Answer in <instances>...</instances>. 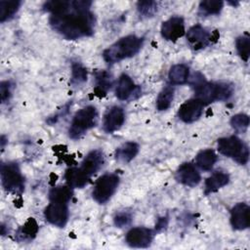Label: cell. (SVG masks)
Wrapping results in <instances>:
<instances>
[{
  "instance_id": "obj_34",
  "label": "cell",
  "mask_w": 250,
  "mask_h": 250,
  "mask_svg": "<svg viewBox=\"0 0 250 250\" xmlns=\"http://www.w3.org/2000/svg\"><path fill=\"white\" fill-rule=\"evenodd\" d=\"M131 221H132V215H131L129 212H125V211L118 212V213L114 216V219H113L114 225H115L117 228H124V227H127V226L130 225Z\"/></svg>"
},
{
  "instance_id": "obj_10",
  "label": "cell",
  "mask_w": 250,
  "mask_h": 250,
  "mask_svg": "<svg viewBox=\"0 0 250 250\" xmlns=\"http://www.w3.org/2000/svg\"><path fill=\"white\" fill-rule=\"evenodd\" d=\"M160 32L164 39L173 42L177 41L186 32L184 19L180 16H174L169 18L167 21L162 22Z\"/></svg>"
},
{
  "instance_id": "obj_29",
  "label": "cell",
  "mask_w": 250,
  "mask_h": 250,
  "mask_svg": "<svg viewBox=\"0 0 250 250\" xmlns=\"http://www.w3.org/2000/svg\"><path fill=\"white\" fill-rule=\"evenodd\" d=\"M87 81V69L77 62L71 64V77L69 84L72 86H79Z\"/></svg>"
},
{
  "instance_id": "obj_21",
  "label": "cell",
  "mask_w": 250,
  "mask_h": 250,
  "mask_svg": "<svg viewBox=\"0 0 250 250\" xmlns=\"http://www.w3.org/2000/svg\"><path fill=\"white\" fill-rule=\"evenodd\" d=\"M64 178L66 180L67 186H69L71 188H82L88 184L90 180L81 172L79 167L68 168L65 171Z\"/></svg>"
},
{
  "instance_id": "obj_3",
  "label": "cell",
  "mask_w": 250,
  "mask_h": 250,
  "mask_svg": "<svg viewBox=\"0 0 250 250\" xmlns=\"http://www.w3.org/2000/svg\"><path fill=\"white\" fill-rule=\"evenodd\" d=\"M143 43V37H139L134 34L124 36L106 48L103 52V58L107 64L119 62L138 54Z\"/></svg>"
},
{
  "instance_id": "obj_2",
  "label": "cell",
  "mask_w": 250,
  "mask_h": 250,
  "mask_svg": "<svg viewBox=\"0 0 250 250\" xmlns=\"http://www.w3.org/2000/svg\"><path fill=\"white\" fill-rule=\"evenodd\" d=\"M189 84L194 89L195 99L204 105L217 101L229 100L234 91V87L229 82H207L200 72H194Z\"/></svg>"
},
{
  "instance_id": "obj_5",
  "label": "cell",
  "mask_w": 250,
  "mask_h": 250,
  "mask_svg": "<svg viewBox=\"0 0 250 250\" xmlns=\"http://www.w3.org/2000/svg\"><path fill=\"white\" fill-rule=\"evenodd\" d=\"M218 150L221 154L232 158L240 165H245L248 162L249 148L237 136L220 138L218 140Z\"/></svg>"
},
{
  "instance_id": "obj_32",
  "label": "cell",
  "mask_w": 250,
  "mask_h": 250,
  "mask_svg": "<svg viewBox=\"0 0 250 250\" xmlns=\"http://www.w3.org/2000/svg\"><path fill=\"white\" fill-rule=\"evenodd\" d=\"M137 10L142 18H151L158 10V3L155 1H139L137 3Z\"/></svg>"
},
{
  "instance_id": "obj_28",
  "label": "cell",
  "mask_w": 250,
  "mask_h": 250,
  "mask_svg": "<svg viewBox=\"0 0 250 250\" xmlns=\"http://www.w3.org/2000/svg\"><path fill=\"white\" fill-rule=\"evenodd\" d=\"M72 197V188L69 186H59L54 187L49 191L50 201H62L67 202Z\"/></svg>"
},
{
  "instance_id": "obj_23",
  "label": "cell",
  "mask_w": 250,
  "mask_h": 250,
  "mask_svg": "<svg viewBox=\"0 0 250 250\" xmlns=\"http://www.w3.org/2000/svg\"><path fill=\"white\" fill-rule=\"evenodd\" d=\"M217 161V154L211 148H206L200 150L195 157L196 165L204 171H209L213 168Z\"/></svg>"
},
{
  "instance_id": "obj_24",
  "label": "cell",
  "mask_w": 250,
  "mask_h": 250,
  "mask_svg": "<svg viewBox=\"0 0 250 250\" xmlns=\"http://www.w3.org/2000/svg\"><path fill=\"white\" fill-rule=\"evenodd\" d=\"M21 6V1L12 0V1H0V21L4 22L11 20L15 14L19 11Z\"/></svg>"
},
{
  "instance_id": "obj_18",
  "label": "cell",
  "mask_w": 250,
  "mask_h": 250,
  "mask_svg": "<svg viewBox=\"0 0 250 250\" xmlns=\"http://www.w3.org/2000/svg\"><path fill=\"white\" fill-rule=\"evenodd\" d=\"M229 182V175L223 171H216L205 180L204 194L208 195L218 191Z\"/></svg>"
},
{
  "instance_id": "obj_15",
  "label": "cell",
  "mask_w": 250,
  "mask_h": 250,
  "mask_svg": "<svg viewBox=\"0 0 250 250\" xmlns=\"http://www.w3.org/2000/svg\"><path fill=\"white\" fill-rule=\"evenodd\" d=\"M104 163V152L101 149H94L85 156V158L81 162L79 169L85 176L91 179V177L94 174H96L100 169H102Z\"/></svg>"
},
{
  "instance_id": "obj_16",
  "label": "cell",
  "mask_w": 250,
  "mask_h": 250,
  "mask_svg": "<svg viewBox=\"0 0 250 250\" xmlns=\"http://www.w3.org/2000/svg\"><path fill=\"white\" fill-rule=\"evenodd\" d=\"M250 208L248 204L244 202L236 203L230 209V225L235 230H243L248 229L250 224L249 219Z\"/></svg>"
},
{
  "instance_id": "obj_6",
  "label": "cell",
  "mask_w": 250,
  "mask_h": 250,
  "mask_svg": "<svg viewBox=\"0 0 250 250\" xmlns=\"http://www.w3.org/2000/svg\"><path fill=\"white\" fill-rule=\"evenodd\" d=\"M1 184L3 188L12 194L21 195L24 189V178L16 162L1 164Z\"/></svg>"
},
{
  "instance_id": "obj_1",
  "label": "cell",
  "mask_w": 250,
  "mask_h": 250,
  "mask_svg": "<svg viewBox=\"0 0 250 250\" xmlns=\"http://www.w3.org/2000/svg\"><path fill=\"white\" fill-rule=\"evenodd\" d=\"M92 5L88 0L71 1L70 8L61 14L51 15V27L67 40H76L93 35L96 18L90 11Z\"/></svg>"
},
{
  "instance_id": "obj_27",
  "label": "cell",
  "mask_w": 250,
  "mask_h": 250,
  "mask_svg": "<svg viewBox=\"0 0 250 250\" xmlns=\"http://www.w3.org/2000/svg\"><path fill=\"white\" fill-rule=\"evenodd\" d=\"M224 7V2L221 0H204L199 3L198 11L202 16L218 15Z\"/></svg>"
},
{
  "instance_id": "obj_8",
  "label": "cell",
  "mask_w": 250,
  "mask_h": 250,
  "mask_svg": "<svg viewBox=\"0 0 250 250\" xmlns=\"http://www.w3.org/2000/svg\"><path fill=\"white\" fill-rule=\"evenodd\" d=\"M68 205L67 202L50 201L44 211L46 221L58 228H63L68 221Z\"/></svg>"
},
{
  "instance_id": "obj_26",
  "label": "cell",
  "mask_w": 250,
  "mask_h": 250,
  "mask_svg": "<svg viewBox=\"0 0 250 250\" xmlns=\"http://www.w3.org/2000/svg\"><path fill=\"white\" fill-rule=\"evenodd\" d=\"M174 91L172 85H167L160 91L156 100V107L158 110H166L171 106L174 100Z\"/></svg>"
},
{
  "instance_id": "obj_25",
  "label": "cell",
  "mask_w": 250,
  "mask_h": 250,
  "mask_svg": "<svg viewBox=\"0 0 250 250\" xmlns=\"http://www.w3.org/2000/svg\"><path fill=\"white\" fill-rule=\"evenodd\" d=\"M38 231V225L33 218H29L25 224L18 230L17 238L20 241L30 240L35 237Z\"/></svg>"
},
{
  "instance_id": "obj_22",
  "label": "cell",
  "mask_w": 250,
  "mask_h": 250,
  "mask_svg": "<svg viewBox=\"0 0 250 250\" xmlns=\"http://www.w3.org/2000/svg\"><path fill=\"white\" fill-rule=\"evenodd\" d=\"M189 77V69L188 66L184 63H177L171 66L168 78L171 84L173 85H181L188 81Z\"/></svg>"
},
{
  "instance_id": "obj_33",
  "label": "cell",
  "mask_w": 250,
  "mask_h": 250,
  "mask_svg": "<svg viewBox=\"0 0 250 250\" xmlns=\"http://www.w3.org/2000/svg\"><path fill=\"white\" fill-rule=\"evenodd\" d=\"M230 125L236 133L246 132L249 126V116L245 113H237L230 118Z\"/></svg>"
},
{
  "instance_id": "obj_20",
  "label": "cell",
  "mask_w": 250,
  "mask_h": 250,
  "mask_svg": "<svg viewBox=\"0 0 250 250\" xmlns=\"http://www.w3.org/2000/svg\"><path fill=\"white\" fill-rule=\"evenodd\" d=\"M140 149L139 145L136 142L130 141L122 144L115 150V158L118 162L128 163L138 154Z\"/></svg>"
},
{
  "instance_id": "obj_7",
  "label": "cell",
  "mask_w": 250,
  "mask_h": 250,
  "mask_svg": "<svg viewBox=\"0 0 250 250\" xmlns=\"http://www.w3.org/2000/svg\"><path fill=\"white\" fill-rule=\"evenodd\" d=\"M119 176L114 173H106L101 176L93 188L92 196L99 204L106 203L115 193L119 186Z\"/></svg>"
},
{
  "instance_id": "obj_9",
  "label": "cell",
  "mask_w": 250,
  "mask_h": 250,
  "mask_svg": "<svg viewBox=\"0 0 250 250\" xmlns=\"http://www.w3.org/2000/svg\"><path fill=\"white\" fill-rule=\"evenodd\" d=\"M154 232L150 229L145 227H137L131 229L125 237L126 243L134 248H146L150 246L153 240Z\"/></svg>"
},
{
  "instance_id": "obj_14",
  "label": "cell",
  "mask_w": 250,
  "mask_h": 250,
  "mask_svg": "<svg viewBox=\"0 0 250 250\" xmlns=\"http://www.w3.org/2000/svg\"><path fill=\"white\" fill-rule=\"evenodd\" d=\"M125 121V112L121 106H110L104 115L103 128L106 133H113L119 130Z\"/></svg>"
},
{
  "instance_id": "obj_35",
  "label": "cell",
  "mask_w": 250,
  "mask_h": 250,
  "mask_svg": "<svg viewBox=\"0 0 250 250\" xmlns=\"http://www.w3.org/2000/svg\"><path fill=\"white\" fill-rule=\"evenodd\" d=\"M1 102L6 103L12 96V83L10 81H2L0 84Z\"/></svg>"
},
{
  "instance_id": "obj_31",
  "label": "cell",
  "mask_w": 250,
  "mask_h": 250,
  "mask_svg": "<svg viewBox=\"0 0 250 250\" xmlns=\"http://www.w3.org/2000/svg\"><path fill=\"white\" fill-rule=\"evenodd\" d=\"M235 47L239 57L244 62H248V59L250 56V38L247 33L240 35L236 38Z\"/></svg>"
},
{
  "instance_id": "obj_36",
  "label": "cell",
  "mask_w": 250,
  "mask_h": 250,
  "mask_svg": "<svg viewBox=\"0 0 250 250\" xmlns=\"http://www.w3.org/2000/svg\"><path fill=\"white\" fill-rule=\"evenodd\" d=\"M167 223H168L167 218H160V219H158L157 224L155 225V229H156V230H161V229H163L164 228H166Z\"/></svg>"
},
{
  "instance_id": "obj_19",
  "label": "cell",
  "mask_w": 250,
  "mask_h": 250,
  "mask_svg": "<svg viewBox=\"0 0 250 250\" xmlns=\"http://www.w3.org/2000/svg\"><path fill=\"white\" fill-rule=\"evenodd\" d=\"M95 77V94L98 97H104L112 87L113 78L111 74L103 69H97L94 72Z\"/></svg>"
},
{
  "instance_id": "obj_4",
  "label": "cell",
  "mask_w": 250,
  "mask_h": 250,
  "mask_svg": "<svg viewBox=\"0 0 250 250\" xmlns=\"http://www.w3.org/2000/svg\"><path fill=\"white\" fill-rule=\"evenodd\" d=\"M98 123V111L94 105H86L79 109L73 116L68 129L69 138L79 140L87 131L95 127Z\"/></svg>"
},
{
  "instance_id": "obj_17",
  "label": "cell",
  "mask_w": 250,
  "mask_h": 250,
  "mask_svg": "<svg viewBox=\"0 0 250 250\" xmlns=\"http://www.w3.org/2000/svg\"><path fill=\"white\" fill-rule=\"evenodd\" d=\"M140 92L141 88L134 83L128 74L123 73L120 75L115 90V95L118 100L127 101L132 99L135 95H139Z\"/></svg>"
},
{
  "instance_id": "obj_12",
  "label": "cell",
  "mask_w": 250,
  "mask_h": 250,
  "mask_svg": "<svg viewBox=\"0 0 250 250\" xmlns=\"http://www.w3.org/2000/svg\"><path fill=\"white\" fill-rule=\"evenodd\" d=\"M175 179L178 183L193 188L200 183L201 176L196 167L190 162H185L179 166L175 173Z\"/></svg>"
},
{
  "instance_id": "obj_11",
  "label": "cell",
  "mask_w": 250,
  "mask_h": 250,
  "mask_svg": "<svg viewBox=\"0 0 250 250\" xmlns=\"http://www.w3.org/2000/svg\"><path fill=\"white\" fill-rule=\"evenodd\" d=\"M213 39L212 34L200 24L191 26L187 32V40L189 46L197 51L205 48Z\"/></svg>"
},
{
  "instance_id": "obj_13",
  "label": "cell",
  "mask_w": 250,
  "mask_h": 250,
  "mask_svg": "<svg viewBox=\"0 0 250 250\" xmlns=\"http://www.w3.org/2000/svg\"><path fill=\"white\" fill-rule=\"evenodd\" d=\"M204 104L195 98L183 103L178 110L179 118L185 123H192L202 115Z\"/></svg>"
},
{
  "instance_id": "obj_30",
  "label": "cell",
  "mask_w": 250,
  "mask_h": 250,
  "mask_svg": "<svg viewBox=\"0 0 250 250\" xmlns=\"http://www.w3.org/2000/svg\"><path fill=\"white\" fill-rule=\"evenodd\" d=\"M71 6V1L65 0H52L47 1L43 5V9L51 15L61 14L67 11Z\"/></svg>"
}]
</instances>
